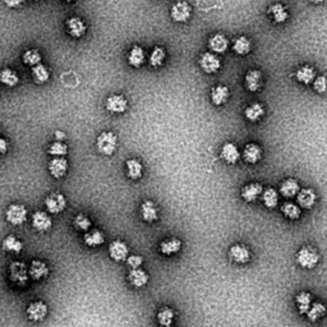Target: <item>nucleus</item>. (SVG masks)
<instances>
[{"label": "nucleus", "mask_w": 327, "mask_h": 327, "mask_svg": "<svg viewBox=\"0 0 327 327\" xmlns=\"http://www.w3.org/2000/svg\"><path fill=\"white\" fill-rule=\"evenodd\" d=\"M45 207L51 215H59L67 208V198L62 193H51L45 198Z\"/></svg>", "instance_id": "20e7f679"}, {"label": "nucleus", "mask_w": 327, "mask_h": 327, "mask_svg": "<svg viewBox=\"0 0 327 327\" xmlns=\"http://www.w3.org/2000/svg\"><path fill=\"white\" fill-rule=\"evenodd\" d=\"M160 252L164 256H173L177 255L180 250H182V240L178 238H170L165 239L160 243Z\"/></svg>", "instance_id": "6ab92c4d"}, {"label": "nucleus", "mask_w": 327, "mask_h": 327, "mask_svg": "<svg viewBox=\"0 0 327 327\" xmlns=\"http://www.w3.org/2000/svg\"><path fill=\"white\" fill-rule=\"evenodd\" d=\"M326 306L322 303H319V302H316V303H313L311 306V308H309V311L307 312V317H308V319L311 322H317L318 319H321L322 317L326 314Z\"/></svg>", "instance_id": "4c0bfd02"}, {"label": "nucleus", "mask_w": 327, "mask_h": 327, "mask_svg": "<svg viewBox=\"0 0 327 327\" xmlns=\"http://www.w3.org/2000/svg\"><path fill=\"white\" fill-rule=\"evenodd\" d=\"M263 193V188L260 183H251L241 188V198L246 202H255L258 197Z\"/></svg>", "instance_id": "f3484780"}, {"label": "nucleus", "mask_w": 327, "mask_h": 327, "mask_svg": "<svg viewBox=\"0 0 327 327\" xmlns=\"http://www.w3.org/2000/svg\"><path fill=\"white\" fill-rule=\"evenodd\" d=\"M32 228L39 233H45L52 228V219L49 213L44 211H36L32 213Z\"/></svg>", "instance_id": "6e6552de"}, {"label": "nucleus", "mask_w": 327, "mask_h": 327, "mask_svg": "<svg viewBox=\"0 0 327 327\" xmlns=\"http://www.w3.org/2000/svg\"><path fill=\"white\" fill-rule=\"evenodd\" d=\"M200 67L207 74H213V73L219 72L221 68V60L215 52H203L200 58Z\"/></svg>", "instance_id": "423d86ee"}, {"label": "nucleus", "mask_w": 327, "mask_h": 327, "mask_svg": "<svg viewBox=\"0 0 327 327\" xmlns=\"http://www.w3.org/2000/svg\"><path fill=\"white\" fill-rule=\"evenodd\" d=\"M296 307H298V311L301 314H307V312L309 311L312 306V295L307 291H302L296 295L295 298Z\"/></svg>", "instance_id": "e433bc0d"}, {"label": "nucleus", "mask_w": 327, "mask_h": 327, "mask_svg": "<svg viewBox=\"0 0 327 327\" xmlns=\"http://www.w3.org/2000/svg\"><path fill=\"white\" fill-rule=\"evenodd\" d=\"M313 89L318 94H324L327 92V77L326 75H318L313 80Z\"/></svg>", "instance_id": "49530a36"}, {"label": "nucleus", "mask_w": 327, "mask_h": 327, "mask_svg": "<svg viewBox=\"0 0 327 327\" xmlns=\"http://www.w3.org/2000/svg\"><path fill=\"white\" fill-rule=\"evenodd\" d=\"M47 311H49V308H47L46 303L41 301L32 302L26 309L27 318L32 322H41L47 316Z\"/></svg>", "instance_id": "0eeeda50"}, {"label": "nucleus", "mask_w": 327, "mask_h": 327, "mask_svg": "<svg viewBox=\"0 0 327 327\" xmlns=\"http://www.w3.org/2000/svg\"><path fill=\"white\" fill-rule=\"evenodd\" d=\"M127 167V177L132 180H138L143 175V165L138 158H129L125 162Z\"/></svg>", "instance_id": "b1692460"}, {"label": "nucleus", "mask_w": 327, "mask_h": 327, "mask_svg": "<svg viewBox=\"0 0 327 327\" xmlns=\"http://www.w3.org/2000/svg\"><path fill=\"white\" fill-rule=\"evenodd\" d=\"M143 263V257L142 256L138 255H133V256H128L127 258V266H129L130 270L132 268H140Z\"/></svg>", "instance_id": "de8ad7c7"}, {"label": "nucleus", "mask_w": 327, "mask_h": 327, "mask_svg": "<svg viewBox=\"0 0 327 327\" xmlns=\"http://www.w3.org/2000/svg\"><path fill=\"white\" fill-rule=\"evenodd\" d=\"M141 217L145 223L152 224L156 220H158V208L152 201H145L141 205Z\"/></svg>", "instance_id": "4468645a"}, {"label": "nucleus", "mask_w": 327, "mask_h": 327, "mask_svg": "<svg viewBox=\"0 0 327 327\" xmlns=\"http://www.w3.org/2000/svg\"><path fill=\"white\" fill-rule=\"evenodd\" d=\"M268 13H270V16L272 17L274 22L278 24L284 23V22L288 21L289 18L288 9H286L285 6L281 3L272 4V6L270 7V9H268Z\"/></svg>", "instance_id": "7c9ffc66"}, {"label": "nucleus", "mask_w": 327, "mask_h": 327, "mask_svg": "<svg viewBox=\"0 0 327 327\" xmlns=\"http://www.w3.org/2000/svg\"><path fill=\"white\" fill-rule=\"evenodd\" d=\"M118 146V137L113 132L100 133L96 140V147L100 153L105 156H112Z\"/></svg>", "instance_id": "f257e3e1"}, {"label": "nucleus", "mask_w": 327, "mask_h": 327, "mask_svg": "<svg viewBox=\"0 0 327 327\" xmlns=\"http://www.w3.org/2000/svg\"><path fill=\"white\" fill-rule=\"evenodd\" d=\"M22 59H23L24 65H29V67H35V65H37L41 63L42 57H41V54H40L39 50L31 49V50H27V51L24 52L23 57H22Z\"/></svg>", "instance_id": "79ce46f5"}, {"label": "nucleus", "mask_w": 327, "mask_h": 327, "mask_svg": "<svg viewBox=\"0 0 327 327\" xmlns=\"http://www.w3.org/2000/svg\"><path fill=\"white\" fill-rule=\"evenodd\" d=\"M175 313L172 308L169 307H164L162 309H160L157 313V322L161 327H170L174 321Z\"/></svg>", "instance_id": "c9c22d12"}, {"label": "nucleus", "mask_w": 327, "mask_h": 327, "mask_svg": "<svg viewBox=\"0 0 327 327\" xmlns=\"http://www.w3.org/2000/svg\"><path fill=\"white\" fill-rule=\"evenodd\" d=\"M318 261V252L312 247H303L296 253V262L302 268H306V270H312L316 267Z\"/></svg>", "instance_id": "f03ea898"}, {"label": "nucleus", "mask_w": 327, "mask_h": 327, "mask_svg": "<svg viewBox=\"0 0 327 327\" xmlns=\"http://www.w3.org/2000/svg\"><path fill=\"white\" fill-rule=\"evenodd\" d=\"M29 274L32 280H42V279L46 278L47 274H49V267H47L46 263L42 262V261L35 260L31 262Z\"/></svg>", "instance_id": "412c9836"}, {"label": "nucleus", "mask_w": 327, "mask_h": 327, "mask_svg": "<svg viewBox=\"0 0 327 327\" xmlns=\"http://www.w3.org/2000/svg\"><path fill=\"white\" fill-rule=\"evenodd\" d=\"M2 248H3V251H6V252L8 253L19 255V253L22 252V250H23V243L14 235H8L3 239Z\"/></svg>", "instance_id": "c85d7f7f"}, {"label": "nucleus", "mask_w": 327, "mask_h": 327, "mask_svg": "<svg viewBox=\"0 0 327 327\" xmlns=\"http://www.w3.org/2000/svg\"><path fill=\"white\" fill-rule=\"evenodd\" d=\"M129 248L123 240H114L109 244V256L115 262H123L127 261Z\"/></svg>", "instance_id": "1a4fd4ad"}, {"label": "nucleus", "mask_w": 327, "mask_h": 327, "mask_svg": "<svg viewBox=\"0 0 327 327\" xmlns=\"http://www.w3.org/2000/svg\"><path fill=\"white\" fill-rule=\"evenodd\" d=\"M3 2L7 7H9V8H16V7L21 6L24 0H3Z\"/></svg>", "instance_id": "8fccbe9b"}, {"label": "nucleus", "mask_w": 327, "mask_h": 327, "mask_svg": "<svg viewBox=\"0 0 327 327\" xmlns=\"http://www.w3.org/2000/svg\"><path fill=\"white\" fill-rule=\"evenodd\" d=\"M165 50L162 49V47H158L156 46L155 49L151 51V55H150V64L152 65V67L157 68L160 67V65H162L164 60H165Z\"/></svg>", "instance_id": "c03bdc74"}, {"label": "nucleus", "mask_w": 327, "mask_h": 327, "mask_svg": "<svg viewBox=\"0 0 327 327\" xmlns=\"http://www.w3.org/2000/svg\"><path fill=\"white\" fill-rule=\"evenodd\" d=\"M229 95H230L229 87L220 85V86H216L211 90V101L216 106H221L228 101Z\"/></svg>", "instance_id": "bb28decb"}, {"label": "nucleus", "mask_w": 327, "mask_h": 327, "mask_svg": "<svg viewBox=\"0 0 327 327\" xmlns=\"http://www.w3.org/2000/svg\"><path fill=\"white\" fill-rule=\"evenodd\" d=\"M11 275L13 280L24 281L27 279V268L22 263H13L11 266Z\"/></svg>", "instance_id": "a18cd8bd"}, {"label": "nucleus", "mask_w": 327, "mask_h": 327, "mask_svg": "<svg viewBox=\"0 0 327 327\" xmlns=\"http://www.w3.org/2000/svg\"><path fill=\"white\" fill-rule=\"evenodd\" d=\"M50 78V72L44 64H37L35 67H32V79L35 84L37 85H44L46 84Z\"/></svg>", "instance_id": "473e14b6"}, {"label": "nucleus", "mask_w": 327, "mask_h": 327, "mask_svg": "<svg viewBox=\"0 0 327 327\" xmlns=\"http://www.w3.org/2000/svg\"><path fill=\"white\" fill-rule=\"evenodd\" d=\"M262 157V150L256 143H248L243 151V158L248 164H257Z\"/></svg>", "instance_id": "393cba45"}, {"label": "nucleus", "mask_w": 327, "mask_h": 327, "mask_svg": "<svg viewBox=\"0 0 327 327\" xmlns=\"http://www.w3.org/2000/svg\"><path fill=\"white\" fill-rule=\"evenodd\" d=\"M229 47V40L225 35L215 34L208 40V49L215 54H224Z\"/></svg>", "instance_id": "ddd939ff"}, {"label": "nucleus", "mask_w": 327, "mask_h": 327, "mask_svg": "<svg viewBox=\"0 0 327 327\" xmlns=\"http://www.w3.org/2000/svg\"><path fill=\"white\" fill-rule=\"evenodd\" d=\"M299 190H301V187H299L298 182L295 179H291V178L290 179L284 180L280 185V193L285 198L295 197L299 193Z\"/></svg>", "instance_id": "2f4dec72"}, {"label": "nucleus", "mask_w": 327, "mask_h": 327, "mask_svg": "<svg viewBox=\"0 0 327 327\" xmlns=\"http://www.w3.org/2000/svg\"><path fill=\"white\" fill-rule=\"evenodd\" d=\"M55 138H57V141H60V142H62V141L65 138V133L62 132V130H58V132H55Z\"/></svg>", "instance_id": "3c124183"}, {"label": "nucleus", "mask_w": 327, "mask_h": 327, "mask_svg": "<svg viewBox=\"0 0 327 327\" xmlns=\"http://www.w3.org/2000/svg\"><path fill=\"white\" fill-rule=\"evenodd\" d=\"M263 205L267 208H275L279 203V193L274 188H267L262 193Z\"/></svg>", "instance_id": "ea45409f"}, {"label": "nucleus", "mask_w": 327, "mask_h": 327, "mask_svg": "<svg viewBox=\"0 0 327 327\" xmlns=\"http://www.w3.org/2000/svg\"><path fill=\"white\" fill-rule=\"evenodd\" d=\"M0 82L8 87H16L19 82V77L11 68H4L0 70Z\"/></svg>", "instance_id": "72a5a7b5"}, {"label": "nucleus", "mask_w": 327, "mask_h": 327, "mask_svg": "<svg viewBox=\"0 0 327 327\" xmlns=\"http://www.w3.org/2000/svg\"><path fill=\"white\" fill-rule=\"evenodd\" d=\"M309 2H311L312 4H322V3H324L326 0H309Z\"/></svg>", "instance_id": "603ef678"}, {"label": "nucleus", "mask_w": 327, "mask_h": 327, "mask_svg": "<svg viewBox=\"0 0 327 327\" xmlns=\"http://www.w3.org/2000/svg\"><path fill=\"white\" fill-rule=\"evenodd\" d=\"M27 213L29 212H27L26 206L19 205V203H12L6 210V220L11 225L19 226L27 220Z\"/></svg>", "instance_id": "7ed1b4c3"}, {"label": "nucleus", "mask_w": 327, "mask_h": 327, "mask_svg": "<svg viewBox=\"0 0 327 327\" xmlns=\"http://www.w3.org/2000/svg\"><path fill=\"white\" fill-rule=\"evenodd\" d=\"M252 50V42L247 36H239L233 40V51L235 54L240 55H248Z\"/></svg>", "instance_id": "cd10ccee"}, {"label": "nucleus", "mask_w": 327, "mask_h": 327, "mask_svg": "<svg viewBox=\"0 0 327 327\" xmlns=\"http://www.w3.org/2000/svg\"><path fill=\"white\" fill-rule=\"evenodd\" d=\"M244 115L250 122H258L265 115V107L260 102H255L246 109Z\"/></svg>", "instance_id": "f704fd0d"}, {"label": "nucleus", "mask_w": 327, "mask_h": 327, "mask_svg": "<svg viewBox=\"0 0 327 327\" xmlns=\"http://www.w3.org/2000/svg\"><path fill=\"white\" fill-rule=\"evenodd\" d=\"M127 60H128V64H129L130 67H134V68L141 67L146 60L145 50H143L141 46H138V45H134V46L129 50V52H128Z\"/></svg>", "instance_id": "a878e982"}, {"label": "nucleus", "mask_w": 327, "mask_h": 327, "mask_svg": "<svg viewBox=\"0 0 327 327\" xmlns=\"http://www.w3.org/2000/svg\"><path fill=\"white\" fill-rule=\"evenodd\" d=\"M84 241H85V244H86L87 247H90V248L99 247V246H102V244L105 243V235H104V233H102V231H100V230H97V229H95V230H91V231H87V233H85Z\"/></svg>", "instance_id": "c756f323"}, {"label": "nucleus", "mask_w": 327, "mask_h": 327, "mask_svg": "<svg viewBox=\"0 0 327 327\" xmlns=\"http://www.w3.org/2000/svg\"><path fill=\"white\" fill-rule=\"evenodd\" d=\"M296 201H298V205L302 208L309 210V208H312L316 205L317 196L312 189H301L296 195Z\"/></svg>", "instance_id": "aec40b11"}, {"label": "nucleus", "mask_w": 327, "mask_h": 327, "mask_svg": "<svg viewBox=\"0 0 327 327\" xmlns=\"http://www.w3.org/2000/svg\"><path fill=\"white\" fill-rule=\"evenodd\" d=\"M221 158L228 164H235L240 158V152L234 143L228 142L221 148Z\"/></svg>", "instance_id": "5701e85b"}, {"label": "nucleus", "mask_w": 327, "mask_h": 327, "mask_svg": "<svg viewBox=\"0 0 327 327\" xmlns=\"http://www.w3.org/2000/svg\"><path fill=\"white\" fill-rule=\"evenodd\" d=\"M316 70L311 65H303L299 68L295 72V78L298 82H301L302 85H311L313 84V80L316 79Z\"/></svg>", "instance_id": "4be33fe9"}, {"label": "nucleus", "mask_w": 327, "mask_h": 327, "mask_svg": "<svg viewBox=\"0 0 327 327\" xmlns=\"http://www.w3.org/2000/svg\"><path fill=\"white\" fill-rule=\"evenodd\" d=\"M65 27H67L68 34L74 39H80L82 36H85L87 31V26L85 24V22L78 17H72V18L67 19Z\"/></svg>", "instance_id": "f8f14e48"}, {"label": "nucleus", "mask_w": 327, "mask_h": 327, "mask_svg": "<svg viewBox=\"0 0 327 327\" xmlns=\"http://www.w3.org/2000/svg\"><path fill=\"white\" fill-rule=\"evenodd\" d=\"M47 153L54 157H64L68 153V146L60 141H55L47 148Z\"/></svg>", "instance_id": "37998d69"}, {"label": "nucleus", "mask_w": 327, "mask_h": 327, "mask_svg": "<svg viewBox=\"0 0 327 327\" xmlns=\"http://www.w3.org/2000/svg\"><path fill=\"white\" fill-rule=\"evenodd\" d=\"M68 168H69V164H68L67 158L64 157L52 158L49 162V165H47L50 175L55 179H60V178L64 177L68 172Z\"/></svg>", "instance_id": "9b49d317"}, {"label": "nucleus", "mask_w": 327, "mask_h": 327, "mask_svg": "<svg viewBox=\"0 0 327 327\" xmlns=\"http://www.w3.org/2000/svg\"><path fill=\"white\" fill-rule=\"evenodd\" d=\"M246 89L251 92H256L262 87L263 85V79H262V73L257 69H252L250 72H247L246 74Z\"/></svg>", "instance_id": "2eb2a0df"}, {"label": "nucleus", "mask_w": 327, "mask_h": 327, "mask_svg": "<svg viewBox=\"0 0 327 327\" xmlns=\"http://www.w3.org/2000/svg\"><path fill=\"white\" fill-rule=\"evenodd\" d=\"M281 212H283V215L285 216V217H288L289 220H296V219L301 217L302 210L295 203L285 202L281 206Z\"/></svg>", "instance_id": "58836bf2"}, {"label": "nucleus", "mask_w": 327, "mask_h": 327, "mask_svg": "<svg viewBox=\"0 0 327 327\" xmlns=\"http://www.w3.org/2000/svg\"><path fill=\"white\" fill-rule=\"evenodd\" d=\"M150 276L147 275V272L141 268H132L128 272V281L130 283V285H133L134 288H143L147 285Z\"/></svg>", "instance_id": "a211bd4d"}, {"label": "nucleus", "mask_w": 327, "mask_h": 327, "mask_svg": "<svg viewBox=\"0 0 327 327\" xmlns=\"http://www.w3.org/2000/svg\"><path fill=\"white\" fill-rule=\"evenodd\" d=\"M105 107L112 114H123L128 110V101L122 95H112L107 97Z\"/></svg>", "instance_id": "9d476101"}, {"label": "nucleus", "mask_w": 327, "mask_h": 327, "mask_svg": "<svg viewBox=\"0 0 327 327\" xmlns=\"http://www.w3.org/2000/svg\"><path fill=\"white\" fill-rule=\"evenodd\" d=\"M229 255H230V258L236 263H240V265H244V263L250 262L251 260V252L247 247H244L241 244H235L229 251Z\"/></svg>", "instance_id": "dca6fc26"}, {"label": "nucleus", "mask_w": 327, "mask_h": 327, "mask_svg": "<svg viewBox=\"0 0 327 327\" xmlns=\"http://www.w3.org/2000/svg\"><path fill=\"white\" fill-rule=\"evenodd\" d=\"M64 2H67V3H72V2H74V0H64Z\"/></svg>", "instance_id": "864d4df0"}, {"label": "nucleus", "mask_w": 327, "mask_h": 327, "mask_svg": "<svg viewBox=\"0 0 327 327\" xmlns=\"http://www.w3.org/2000/svg\"><path fill=\"white\" fill-rule=\"evenodd\" d=\"M9 145L7 142V140H4L3 137H0V155H4V153L8 152Z\"/></svg>", "instance_id": "09e8293b"}, {"label": "nucleus", "mask_w": 327, "mask_h": 327, "mask_svg": "<svg viewBox=\"0 0 327 327\" xmlns=\"http://www.w3.org/2000/svg\"><path fill=\"white\" fill-rule=\"evenodd\" d=\"M192 16V8L187 2H177L175 4H173L172 9H170V17L174 22L177 23H184Z\"/></svg>", "instance_id": "39448f33"}, {"label": "nucleus", "mask_w": 327, "mask_h": 327, "mask_svg": "<svg viewBox=\"0 0 327 327\" xmlns=\"http://www.w3.org/2000/svg\"><path fill=\"white\" fill-rule=\"evenodd\" d=\"M73 225H74V228L78 229V230L87 233V231L91 229L92 221L91 219L85 215V213H78L74 217V220H73Z\"/></svg>", "instance_id": "a19ab883"}]
</instances>
